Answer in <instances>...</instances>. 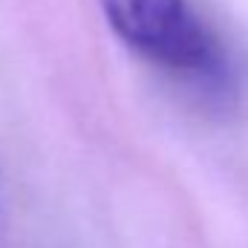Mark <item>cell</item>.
<instances>
[{
	"mask_svg": "<svg viewBox=\"0 0 248 248\" xmlns=\"http://www.w3.org/2000/svg\"><path fill=\"white\" fill-rule=\"evenodd\" d=\"M110 29L153 63L185 72H214V41L190 12L187 0H101Z\"/></svg>",
	"mask_w": 248,
	"mask_h": 248,
	"instance_id": "cell-1",
	"label": "cell"
}]
</instances>
